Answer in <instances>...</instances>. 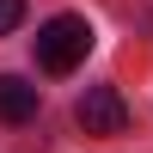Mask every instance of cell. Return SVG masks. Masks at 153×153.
<instances>
[{"label":"cell","instance_id":"obj_1","mask_svg":"<svg viewBox=\"0 0 153 153\" xmlns=\"http://www.w3.org/2000/svg\"><path fill=\"white\" fill-rule=\"evenodd\" d=\"M86 55H92V25L80 12H55L37 25V68L43 74H74Z\"/></svg>","mask_w":153,"mask_h":153},{"label":"cell","instance_id":"obj_2","mask_svg":"<svg viewBox=\"0 0 153 153\" xmlns=\"http://www.w3.org/2000/svg\"><path fill=\"white\" fill-rule=\"evenodd\" d=\"M74 123H80L86 135H123L129 129V104H123L117 86H86L80 104H74Z\"/></svg>","mask_w":153,"mask_h":153},{"label":"cell","instance_id":"obj_3","mask_svg":"<svg viewBox=\"0 0 153 153\" xmlns=\"http://www.w3.org/2000/svg\"><path fill=\"white\" fill-rule=\"evenodd\" d=\"M37 104H43V98H37V86H31V80L0 74V123H12V129H19V123H31V117H37Z\"/></svg>","mask_w":153,"mask_h":153},{"label":"cell","instance_id":"obj_4","mask_svg":"<svg viewBox=\"0 0 153 153\" xmlns=\"http://www.w3.org/2000/svg\"><path fill=\"white\" fill-rule=\"evenodd\" d=\"M25 25V0H0V37H12Z\"/></svg>","mask_w":153,"mask_h":153}]
</instances>
